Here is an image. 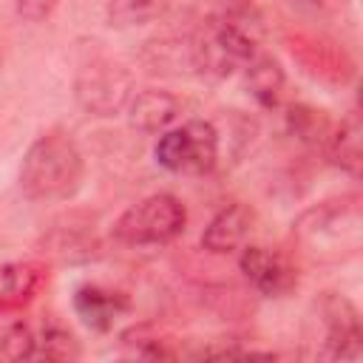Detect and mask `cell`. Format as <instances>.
<instances>
[{
	"mask_svg": "<svg viewBox=\"0 0 363 363\" xmlns=\"http://www.w3.org/2000/svg\"><path fill=\"white\" fill-rule=\"evenodd\" d=\"M292 238L312 261H343L354 255L363 244L360 196L346 193L303 210L292 224Z\"/></svg>",
	"mask_w": 363,
	"mask_h": 363,
	"instance_id": "6da1fadb",
	"label": "cell"
},
{
	"mask_svg": "<svg viewBox=\"0 0 363 363\" xmlns=\"http://www.w3.org/2000/svg\"><path fill=\"white\" fill-rule=\"evenodd\" d=\"M85 179V159L65 133H43L20 162L17 184L28 201H65L77 196Z\"/></svg>",
	"mask_w": 363,
	"mask_h": 363,
	"instance_id": "7a4b0ae2",
	"label": "cell"
},
{
	"mask_svg": "<svg viewBox=\"0 0 363 363\" xmlns=\"http://www.w3.org/2000/svg\"><path fill=\"white\" fill-rule=\"evenodd\" d=\"M258 54V37L252 26L238 17L216 14L201 20L193 31L187 57L190 65L207 79H227Z\"/></svg>",
	"mask_w": 363,
	"mask_h": 363,
	"instance_id": "3957f363",
	"label": "cell"
},
{
	"mask_svg": "<svg viewBox=\"0 0 363 363\" xmlns=\"http://www.w3.org/2000/svg\"><path fill=\"white\" fill-rule=\"evenodd\" d=\"M306 346L318 360H357L363 354L357 306L340 292H323L312 303Z\"/></svg>",
	"mask_w": 363,
	"mask_h": 363,
	"instance_id": "277c9868",
	"label": "cell"
},
{
	"mask_svg": "<svg viewBox=\"0 0 363 363\" xmlns=\"http://www.w3.org/2000/svg\"><path fill=\"white\" fill-rule=\"evenodd\" d=\"M187 227V210L173 193H153L130 204L113 221V238L125 247H162Z\"/></svg>",
	"mask_w": 363,
	"mask_h": 363,
	"instance_id": "5b68a950",
	"label": "cell"
},
{
	"mask_svg": "<svg viewBox=\"0 0 363 363\" xmlns=\"http://www.w3.org/2000/svg\"><path fill=\"white\" fill-rule=\"evenodd\" d=\"M221 133L207 119H190L159 133L153 156L156 164L170 173L204 176L218 164Z\"/></svg>",
	"mask_w": 363,
	"mask_h": 363,
	"instance_id": "8992f818",
	"label": "cell"
},
{
	"mask_svg": "<svg viewBox=\"0 0 363 363\" xmlns=\"http://www.w3.org/2000/svg\"><path fill=\"white\" fill-rule=\"evenodd\" d=\"M130 71L111 57H91L74 77L77 105L91 116H116L133 96Z\"/></svg>",
	"mask_w": 363,
	"mask_h": 363,
	"instance_id": "52a82bcc",
	"label": "cell"
},
{
	"mask_svg": "<svg viewBox=\"0 0 363 363\" xmlns=\"http://www.w3.org/2000/svg\"><path fill=\"white\" fill-rule=\"evenodd\" d=\"M286 48L289 54L298 60V65L320 82H332V85H346L354 77V62L352 57L332 40L326 37H315L306 31H295L286 37Z\"/></svg>",
	"mask_w": 363,
	"mask_h": 363,
	"instance_id": "ba28073f",
	"label": "cell"
},
{
	"mask_svg": "<svg viewBox=\"0 0 363 363\" xmlns=\"http://www.w3.org/2000/svg\"><path fill=\"white\" fill-rule=\"evenodd\" d=\"M238 269L244 272L247 284L264 298H284L298 286L295 264L286 255H281L269 247H261V244L241 247Z\"/></svg>",
	"mask_w": 363,
	"mask_h": 363,
	"instance_id": "9c48e42d",
	"label": "cell"
},
{
	"mask_svg": "<svg viewBox=\"0 0 363 363\" xmlns=\"http://www.w3.org/2000/svg\"><path fill=\"white\" fill-rule=\"evenodd\" d=\"M74 312L96 332H108L122 315L130 312V298L102 284H82L74 289Z\"/></svg>",
	"mask_w": 363,
	"mask_h": 363,
	"instance_id": "30bf717a",
	"label": "cell"
},
{
	"mask_svg": "<svg viewBox=\"0 0 363 363\" xmlns=\"http://www.w3.org/2000/svg\"><path fill=\"white\" fill-rule=\"evenodd\" d=\"M125 113L130 128L142 133H162L173 128V122L179 119L182 102L176 94L164 88H142V91H133L130 102L125 105Z\"/></svg>",
	"mask_w": 363,
	"mask_h": 363,
	"instance_id": "8fae6325",
	"label": "cell"
},
{
	"mask_svg": "<svg viewBox=\"0 0 363 363\" xmlns=\"http://www.w3.org/2000/svg\"><path fill=\"white\" fill-rule=\"evenodd\" d=\"M250 230H252V213L244 204L233 201L207 221L201 233V250H207L210 255H230L244 247Z\"/></svg>",
	"mask_w": 363,
	"mask_h": 363,
	"instance_id": "7c38bea8",
	"label": "cell"
},
{
	"mask_svg": "<svg viewBox=\"0 0 363 363\" xmlns=\"http://www.w3.org/2000/svg\"><path fill=\"white\" fill-rule=\"evenodd\" d=\"M360 133H363L360 116H357V111H349L340 122L332 125V130H329V136H326V142L320 147L326 153V159L335 167H340L343 173H349L352 179H357L360 176V167H363Z\"/></svg>",
	"mask_w": 363,
	"mask_h": 363,
	"instance_id": "4fadbf2b",
	"label": "cell"
},
{
	"mask_svg": "<svg viewBox=\"0 0 363 363\" xmlns=\"http://www.w3.org/2000/svg\"><path fill=\"white\" fill-rule=\"evenodd\" d=\"M244 85L247 94L267 111H275L284 99V88H286V74L281 68V62L272 54H255L247 65H244Z\"/></svg>",
	"mask_w": 363,
	"mask_h": 363,
	"instance_id": "5bb4252c",
	"label": "cell"
},
{
	"mask_svg": "<svg viewBox=\"0 0 363 363\" xmlns=\"http://www.w3.org/2000/svg\"><path fill=\"white\" fill-rule=\"evenodd\" d=\"M45 267L37 261H17L0 269V312H14L26 306L43 286Z\"/></svg>",
	"mask_w": 363,
	"mask_h": 363,
	"instance_id": "9a60e30c",
	"label": "cell"
},
{
	"mask_svg": "<svg viewBox=\"0 0 363 363\" xmlns=\"http://www.w3.org/2000/svg\"><path fill=\"white\" fill-rule=\"evenodd\" d=\"M119 343H122V352L128 357H147V360L176 357V349L170 346L173 340L162 329H156L153 323H136V326L125 329L119 335Z\"/></svg>",
	"mask_w": 363,
	"mask_h": 363,
	"instance_id": "2e32d148",
	"label": "cell"
},
{
	"mask_svg": "<svg viewBox=\"0 0 363 363\" xmlns=\"http://www.w3.org/2000/svg\"><path fill=\"white\" fill-rule=\"evenodd\" d=\"M167 9H170V0H111L108 23L113 28H139L162 20Z\"/></svg>",
	"mask_w": 363,
	"mask_h": 363,
	"instance_id": "e0dca14e",
	"label": "cell"
},
{
	"mask_svg": "<svg viewBox=\"0 0 363 363\" xmlns=\"http://www.w3.org/2000/svg\"><path fill=\"white\" fill-rule=\"evenodd\" d=\"M286 122H289V130L312 147H323V142L335 125L323 111H318L312 105H292L286 113Z\"/></svg>",
	"mask_w": 363,
	"mask_h": 363,
	"instance_id": "ac0fdd59",
	"label": "cell"
},
{
	"mask_svg": "<svg viewBox=\"0 0 363 363\" xmlns=\"http://www.w3.org/2000/svg\"><path fill=\"white\" fill-rule=\"evenodd\" d=\"M79 354H82L79 352V340L62 323H48L37 335V357H45V360H77Z\"/></svg>",
	"mask_w": 363,
	"mask_h": 363,
	"instance_id": "d6986e66",
	"label": "cell"
},
{
	"mask_svg": "<svg viewBox=\"0 0 363 363\" xmlns=\"http://www.w3.org/2000/svg\"><path fill=\"white\" fill-rule=\"evenodd\" d=\"M0 357H6V360L37 357V332L23 320H11L0 332Z\"/></svg>",
	"mask_w": 363,
	"mask_h": 363,
	"instance_id": "ffe728a7",
	"label": "cell"
},
{
	"mask_svg": "<svg viewBox=\"0 0 363 363\" xmlns=\"http://www.w3.org/2000/svg\"><path fill=\"white\" fill-rule=\"evenodd\" d=\"M60 0H14V11L26 23H43L54 14Z\"/></svg>",
	"mask_w": 363,
	"mask_h": 363,
	"instance_id": "44dd1931",
	"label": "cell"
},
{
	"mask_svg": "<svg viewBox=\"0 0 363 363\" xmlns=\"http://www.w3.org/2000/svg\"><path fill=\"white\" fill-rule=\"evenodd\" d=\"M241 3H247V0H241Z\"/></svg>",
	"mask_w": 363,
	"mask_h": 363,
	"instance_id": "7402d4cb",
	"label": "cell"
}]
</instances>
